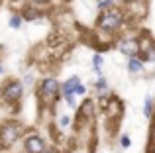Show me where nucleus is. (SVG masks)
<instances>
[{"label": "nucleus", "mask_w": 155, "mask_h": 153, "mask_svg": "<svg viewBox=\"0 0 155 153\" xmlns=\"http://www.w3.org/2000/svg\"><path fill=\"white\" fill-rule=\"evenodd\" d=\"M22 135V126L18 122H6L0 126V147L10 149Z\"/></svg>", "instance_id": "nucleus-1"}, {"label": "nucleus", "mask_w": 155, "mask_h": 153, "mask_svg": "<svg viewBox=\"0 0 155 153\" xmlns=\"http://www.w3.org/2000/svg\"><path fill=\"white\" fill-rule=\"evenodd\" d=\"M69 122H71V118H69V116H61V118H59V126L61 128H67Z\"/></svg>", "instance_id": "nucleus-16"}, {"label": "nucleus", "mask_w": 155, "mask_h": 153, "mask_svg": "<svg viewBox=\"0 0 155 153\" xmlns=\"http://www.w3.org/2000/svg\"><path fill=\"white\" fill-rule=\"evenodd\" d=\"M92 65H94V71H96V73H100V69H102V55L96 53L94 57H92Z\"/></svg>", "instance_id": "nucleus-14"}, {"label": "nucleus", "mask_w": 155, "mask_h": 153, "mask_svg": "<svg viewBox=\"0 0 155 153\" xmlns=\"http://www.w3.org/2000/svg\"><path fill=\"white\" fill-rule=\"evenodd\" d=\"M106 110H108V114L110 116H118L122 112V104H120V100L118 98H110V102H108V106H106Z\"/></svg>", "instance_id": "nucleus-8"}, {"label": "nucleus", "mask_w": 155, "mask_h": 153, "mask_svg": "<svg viewBox=\"0 0 155 153\" xmlns=\"http://www.w3.org/2000/svg\"><path fill=\"white\" fill-rule=\"evenodd\" d=\"M4 73V69H2V65H0V75H2Z\"/></svg>", "instance_id": "nucleus-23"}, {"label": "nucleus", "mask_w": 155, "mask_h": 153, "mask_svg": "<svg viewBox=\"0 0 155 153\" xmlns=\"http://www.w3.org/2000/svg\"><path fill=\"white\" fill-rule=\"evenodd\" d=\"M31 2L35 4V6H41V4H45V2H49V0H31Z\"/></svg>", "instance_id": "nucleus-21"}, {"label": "nucleus", "mask_w": 155, "mask_h": 153, "mask_svg": "<svg viewBox=\"0 0 155 153\" xmlns=\"http://www.w3.org/2000/svg\"><path fill=\"white\" fill-rule=\"evenodd\" d=\"M143 59H149V61H155V45H149L147 53L143 55Z\"/></svg>", "instance_id": "nucleus-15"}, {"label": "nucleus", "mask_w": 155, "mask_h": 153, "mask_svg": "<svg viewBox=\"0 0 155 153\" xmlns=\"http://www.w3.org/2000/svg\"><path fill=\"white\" fill-rule=\"evenodd\" d=\"M118 47H120L122 53L130 55V57H136V55L141 51V45H140V41H137L136 37H126V39H122V41L118 43Z\"/></svg>", "instance_id": "nucleus-6"}, {"label": "nucleus", "mask_w": 155, "mask_h": 153, "mask_svg": "<svg viewBox=\"0 0 155 153\" xmlns=\"http://www.w3.org/2000/svg\"><path fill=\"white\" fill-rule=\"evenodd\" d=\"M22 22H24V18H22V16H12V18H10V28H14V30H18V28L20 26H22Z\"/></svg>", "instance_id": "nucleus-13"}, {"label": "nucleus", "mask_w": 155, "mask_h": 153, "mask_svg": "<svg viewBox=\"0 0 155 153\" xmlns=\"http://www.w3.org/2000/svg\"><path fill=\"white\" fill-rule=\"evenodd\" d=\"M96 88H98V90H106V80H104V79H98V83H96Z\"/></svg>", "instance_id": "nucleus-18"}, {"label": "nucleus", "mask_w": 155, "mask_h": 153, "mask_svg": "<svg viewBox=\"0 0 155 153\" xmlns=\"http://www.w3.org/2000/svg\"><path fill=\"white\" fill-rule=\"evenodd\" d=\"M128 71H130V73H141V71H143V65H141V61L137 57H130Z\"/></svg>", "instance_id": "nucleus-9"}, {"label": "nucleus", "mask_w": 155, "mask_h": 153, "mask_svg": "<svg viewBox=\"0 0 155 153\" xmlns=\"http://www.w3.org/2000/svg\"><path fill=\"white\" fill-rule=\"evenodd\" d=\"M98 26L102 28V30H108V31L118 30V28L122 26V14L118 10H114V8H110V10H106V12L100 14Z\"/></svg>", "instance_id": "nucleus-2"}, {"label": "nucleus", "mask_w": 155, "mask_h": 153, "mask_svg": "<svg viewBox=\"0 0 155 153\" xmlns=\"http://www.w3.org/2000/svg\"><path fill=\"white\" fill-rule=\"evenodd\" d=\"M59 96V83L55 79H45L39 86V98L43 102H55Z\"/></svg>", "instance_id": "nucleus-3"}, {"label": "nucleus", "mask_w": 155, "mask_h": 153, "mask_svg": "<svg viewBox=\"0 0 155 153\" xmlns=\"http://www.w3.org/2000/svg\"><path fill=\"white\" fill-rule=\"evenodd\" d=\"M84 92H87V88H84L83 84L79 83V84H77V86H75V94H84Z\"/></svg>", "instance_id": "nucleus-17"}, {"label": "nucleus", "mask_w": 155, "mask_h": 153, "mask_svg": "<svg viewBox=\"0 0 155 153\" xmlns=\"http://www.w3.org/2000/svg\"><path fill=\"white\" fill-rule=\"evenodd\" d=\"M79 84V79L77 76H71L69 80H65V84H63V94H65V98H67V102H69V106H75V86Z\"/></svg>", "instance_id": "nucleus-7"}, {"label": "nucleus", "mask_w": 155, "mask_h": 153, "mask_svg": "<svg viewBox=\"0 0 155 153\" xmlns=\"http://www.w3.org/2000/svg\"><path fill=\"white\" fill-rule=\"evenodd\" d=\"M112 0H104V2H100V8H110V6H112Z\"/></svg>", "instance_id": "nucleus-20"}, {"label": "nucleus", "mask_w": 155, "mask_h": 153, "mask_svg": "<svg viewBox=\"0 0 155 153\" xmlns=\"http://www.w3.org/2000/svg\"><path fill=\"white\" fill-rule=\"evenodd\" d=\"M45 149H47V147H45V142H43L38 134L28 135L26 142H24V151H26V153H43Z\"/></svg>", "instance_id": "nucleus-5"}, {"label": "nucleus", "mask_w": 155, "mask_h": 153, "mask_svg": "<svg viewBox=\"0 0 155 153\" xmlns=\"http://www.w3.org/2000/svg\"><path fill=\"white\" fill-rule=\"evenodd\" d=\"M43 153H57V149H45Z\"/></svg>", "instance_id": "nucleus-22"}, {"label": "nucleus", "mask_w": 155, "mask_h": 153, "mask_svg": "<svg viewBox=\"0 0 155 153\" xmlns=\"http://www.w3.org/2000/svg\"><path fill=\"white\" fill-rule=\"evenodd\" d=\"M151 153H155V145H153V151H151Z\"/></svg>", "instance_id": "nucleus-25"}, {"label": "nucleus", "mask_w": 155, "mask_h": 153, "mask_svg": "<svg viewBox=\"0 0 155 153\" xmlns=\"http://www.w3.org/2000/svg\"><path fill=\"white\" fill-rule=\"evenodd\" d=\"M151 112H153V102H151V98H145V106H143V116L145 118H151Z\"/></svg>", "instance_id": "nucleus-11"}, {"label": "nucleus", "mask_w": 155, "mask_h": 153, "mask_svg": "<svg viewBox=\"0 0 155 153\" xmlns=\"http://www.w3.org/2000/svg\"><path fill=\"white\" fill-rule=\"evenodd\" d=\"M22 83L20 80H10V83H6V86L2 88V98L6 100V102H18L20 96H22Z\"/></svg>", "instance_id": "nucleus-4"}, {"label": "nucleus", "mask_w": 155, "mask_h": 153, "mask_svg": "<svg viewBox=\"0 0 155 153\" xmlns=\"http://www.w3.org/2000/svg\"><path fill=\"white\" fill-rule=\"evenodd\" d=\"M122 2H134V0H122Z\"/></svg>", "instance_id": "nucleus-24"}, {"label": "nucleus", "mask_w": 155, "mask_h": 153, "mask_svg": "<svg viewBox=\"0 0 155 153\" xmlns=\"http://www.w3.org/2000/svg\"><path fill=\"white\" fill-rule=\"evenodd\" d=\"M91 112H92V100H84L83 106H81V114L83 116H91Z\"/></svg>", "instance_id": "nucleus-12"}, {"label": "nucleus", "mask_w": 155, "mask_h": 153, "mask_svg": "<svg viewBox=\"0 0 155 153\" xmlns=\"http://www.w3.org/2000/svg\"><path fill=\"white\" fill-rule=\"evenodd\" d=\"M120 142H122V147H130V143H132L128 135H122V139H120Z\"/></svg>", "instance_id": "nucleus-19"}, {"label": "nucleus", "mask_w": 155, "mask_h": 153, "mask_svg": "<svg viewBox=\"0 0 155 153\" xmlns=\"http://www.w3.org/2000/svg\"><path fill=\"white\" fill-rule=\"evenodd\" d=\"M22 18H24V20H38V18H39V14H38V10H34L31 6H28L26 10H24Z\"/></svg>", "instance_id": "nucleus-10"}]
</instances>
